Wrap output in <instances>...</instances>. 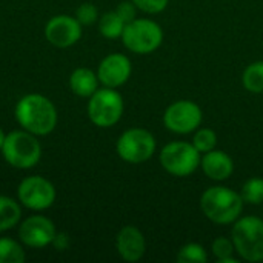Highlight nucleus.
<instances>
[{"instance_id":"1","label":"nucleus","mask_w":263,"mask_h":263,"mask_svg":"<svg viewBox=\"0 0 263 263\" xmlns=\"http://www.w3.org/2000/svg\"><path fill=\"white\" fill-rule=\"evenodd\" d=\"M15 119L25 131L34 136H46L57 125V109L45 96L28 94L17 102Z\"/></svg>"},{"instance_id":"2","label":"nucleus","mask_w":263,"mask_h":263,"mask_svg":"<svg viewBox=\"0 0 263 263\" xmlns=\"http://www.w3.org/2000/svg\"><path fill=\"white\" fill-rule=\"evenodd\" d=\"M242 196L227 186H211L200 197L203 216L217 225L234 223L243 211Z\"/></svg>"},{"instance_id":"3","label":"nucleus","mask_w":263,"mask_h":263,"mask_svg":"<svg viewBox=\"0 0 263 263\" xmlns=\"http://www.w3.org/2000/svg\"><path fill=\"white\" fill-rule=\"evenodd\" d=\"M231 239L236 253L247 262H263V220L256 216L239 217L233 223Z\"/></svg>"},{"instance_id":"4","label":"nucleus","mask_w":263,"mask_h":263,"mask_svg":"<svg viewBox=\"0 0 263 263\" xmlns=\"http://www.w3.org/2000/svg\"><path fill=\"white\" fill-rule=\"evenodd\" d=\"M2 153L8 165L17 170H29L35 166L42 156V146L34 134L28 131H12L6 134Z\"/></svg>"},{"instance_id":"5","label":"nucleus","mask_w":263,"mask_h":263,"mask_svg":"<svg viewBox=\"0 0 263 263\" xmlns=\"http://www.w3.org/2000/svg\"><path fill=\"white\" fill-rule=\"evenodd\" d=\"M122 42L134 54H151L163 42L160 25L151 18H134L125 25Z\"/></svg>"},{"instance_id":"6","label":"nucleus","mask_w":263,"mask_h":263,"mask_svg":"<svg viewBox=\"0 0 263 263\" xmlns=\"http://www.w3.org/2000/svg\"><path fill=\"white\" fill-rule=\"evenodd\" d=\"M202 154L190 142H171L159 154L162 168L174 177H188L200 166Z\"/></svg>"},{"instance_id":"7","label":"nucleus","mask_w":263,"mask_h":263,"mask_svg":"<svg viewBox=\"0 0 263 263\" xmlns=\"http://www.w3.org/2000/svg\"><path fill=\"white\" fill-rule=\"evenodd\" d=\"M123 114V99L116 88L97 89L88 102L89 120L99 128L114 126Z\"/></svg>"},{"instance_id":"8","label":"nucleus","mask_w":263,"mask_h":263,"mask_svg":"<svg viewBox=\"0 0 263 263\" xmlns=\"http://www.w3.org/2000/svg\"><path fill=\"white\" fill-rule=\"evenodd\" d=\"M156 139L148 129L131 128L119 137L116 149L122 160L137 165L149 160L156 153Z\"/></svg>"},{"instance_id":"9","label":"nucleus","mask_w":263,"mask_h":263,"mask_svg":"<svg viewBox=\"0 0 263 263\" xmlns=\"http://www.w3.org/2000/svg\"><path fill=\"white\" fill-rule=\"evenodd\" d=\"M20 205L32 211H43L52 206L55 200L54 185L40 176H29L23 179L17 188Z\"/></svg>"},{"instance_id":"10","label":"nucleus","mask_w":263,"mask_h":263,"mask_svg":"<svg viewBox=\"0 0 263 263\" xmlns=\"http://www.w3.org/2000/svg\"><path fill=\"white\" fill-rule=\"evenodd\" d=\"M202 109L193 100H177L171 103L165 114L163 123L174 134H190L194 133L202 125Z\"/></svg>"},{"instance_id":"11","label":"nucleus","mask_w":263,"mask_h":263,"mask_svg":"<svg viewBox=\"0 0 263 263\" xmlns=\"http://www.w3.org/2000/svg\"><path fill=\"white\" fill-rule=\"evenodd\" d=\"M46 40L57 48H69L82 37V25L76 17L62 14L54 15L45 26Z\"/></svg>"},{"instance_id":"12","label":"nucleus","mask_w":263,"mask_h":263,"mask_svg":"<svg viewBox=\"0 0 263 263\" xmlns=\"http://www.w3.org/2000/svg\"><path fill=\"white\" fill-rule=\"evenodd\" d=\"M55 234L52 220L45 216H31L18 227V239L29 248H45L51 245Z\"/></svg>"},{"instance_id":"13","label":"nucleus","mask_w":263,"mask_h":263,"mask_svg":"<svg viewBox=\"0 0 263 263\" xmlns=\"http://www.w3.org/2000/svg\"><path fill=\"white\" fill-rule=\"evenodd\" d=\"M131 60L120 52H112L106 55L99 68H97V77L99 82L106 88H119L128 82L131 77Z\"/></svg>"},{"instance_id":"14","label":"nucleus","mask_w":263,"mask_h":263,"mask_svg":"<svg viewBox=\"0 0 263 263\" xmlns=\"http://www.w3.org/2000/svg\"><path fill=\"white\" fill-rule=\"evenodd\" d=\"M116 248L119 256L126 262H137L145 256L146 240L142 231L133 225L123 227L116 237Z\"/></svg>"},{"instance_id":"15","label":"nucleus","mask_w":263,"mask_h":263,"mask_svg":"<svg viewBox=\"0 0 263 263\" xmlns=\"http://www.w3.org/2000/svg\"><path fill=\"white\" fill-rule=\"evenodd\" d=\"M200 166L205 176L214 182H223L230 179L234 173L233 159L225 151H220L216 148L202 156Z\"/></svg>"},{"instance_id":"16","label":"nucleus","mask_w":263,"mask_h":263,"mask_svg":"<svg viewBox=\"0 0 263 263\" xmlns=\"http://www.w3.org/2000/svg\"><path fill=\"white\" fill-rule=\"evenodd\" d=\"M99 77L89 68H77L69 77V88L79 97H91L99 89Z\"/></svg>"},{"instance_id":"17","label":"nucleus","mask_w":263,"mask_h":263,"mask_svg":"<svg viewBox=\"0 0 263 263\" xmlns=\"http://www.w3.org/2000/svg\"><path fill=\"white\" fill-rule=\"evenodd\" d=\"M22 219L20 203L11 197L0 196V233L14 228Z\"/></svg>"},{"instance_id":"18","label":"nucleus","mask_w":263,"mask_h":263,"mask_svg":"<svg viewBox=\"0 0 263 263\" xmlns=\"http://www.w3.org/2000/svg\"><path fill=\"white\" fill-rule=\"evenodd\" d=\"M125 22L119 17L116 11L105 12L102 17H99V31L106 39H119L123 34Z\"/></svg>"},{"instance_id":"19","label":"nucleus","mask_w":263,"mask_h":263,"mask_svg":"<svg viewBox=\"0 0 263 263\" xmlns=\"http://www.w3.org/2000/svg\"><path fill=\"white\" fill-rule=\"evenodd\" d=\"M242 83L247 91L253 94L263 92V60L253 62L247 66L242 76Z\"/></svg>"},{"instance_id":"20","label":"nucleus","mask_w":263,"mask_h":263,"mask_svg":"<svg viewBox=\"0 0 263 263\" xmlns=\"http://www.w3.org/2000/svg\"><path fill=\"white\" fill-rule=\"evenodd\" d=\"M25 251L22 245L9 237H0V263H22Z\"/></svg>"},{"instance_id":"21","label":"nucleus","mask_w":263,"mask_h":263,"mask_svg":"<svg viewBox=\"0 0 263 263\" xmlns=\"http://www.w3.org/2000/svg\"><path fill=\"white\" fill-rule=\"evenodd\" d=\"M211 251L214 257L217 259L219 263H237L239 260L234 257L236 248L233 243V239L228 237H217L211 243Z\"/></svg>"},{"instance_id":"22","label":"nucleus","mask_w":263,"mask_h":263,"mask_svg":"<svg viewBox=\"0 0 263 263\" xmlns=\"http://www.w3.org/2000/svg\"><path fill=\"white\" fill-rule=\"evenodd\" d=\"M240 196L245 203L250 205H262L263 203V179L253 177L247 180L242 186Z\"/></svg>"},{"instance_id":"23","label":"nucleus","mask_w":263,"mask_h":263,"mask_svg":"<svg viewBox=\"0 0 263 263\" xmlns=\"http://www.w3.org/2000/svg\"><path fill=\"white\" fill-rule=\"evenodd\" d=\"M177 262L180 263H206L208 253L199 243H186L180 248L177 254Z\"/></svg>"},{"instance_id":"24","label":"nucleus","mask_w":263,"mask_h":263,"mask_svg":"<svg viewBox=\"0 0 263 263\" xmlns=\"http://www.w3.org/2000/svg\"><path fill=\"white\" fill-rule=\"evenodd\" d=\"M193 145H194V148L200 154H205V153H208V151L216 148V145H217V134L213 129H210V128H197L194 131Z\"/></svg>"},{"instance_id":"25","label":"nucleus","mask_w":263,"mask_h":263,"mask_svg":"<svg viewBox=\"0 0 263 263\" xmlns=\"http://www.w3.org/2000/svg\"><path fill=\"white\" fill-rule=\"evenodd\" d=\"M76 18L80 22V25H92L99 18V11L92 3H83L76 11Z\"/></svg>"},{"instance_id":"26","label":"nucleus","mask_w":263,"mask_h":263,"mask_svg":"<svg viewBox=\"0 0 263 263\" xmlns=\"http://www.w3.org/2000/svg\"><path fill=\"white\" fill-rule=\"evenodd\" d=\"M137 9H140L145 14H159L162 12L170 0H131Z\"/></svg>"},{"instance_id":"27","label":"nucleus","mask_w":263,"mask_h":263,"mask_svg":"<svg viewBox=\"0 0 263 263\" xmlns=\"http://www.w3.org/2000/svg\"><path fill=\"white\" fill-rule=\"evenodd\" d=\"M114 11L119 14V17L125 23H129L134 18H137V6L133 2H122V3L117 5V8Z\"/></svg>"},{"instance_id":"28","label":"nucleus","mask_w":263,"mask_h":263,"mask_svg":"<svg viewBox=\"0 0 263 263\" xmlns=\"http://www.w3.org/2000/svg\"><path fill=\"white\" fill-rule=\"evenodd\" d=\"M5 137H6V134L2 131V128H0V149H2V146H3V142H5Z\"/></svg>"}]
</instances>
